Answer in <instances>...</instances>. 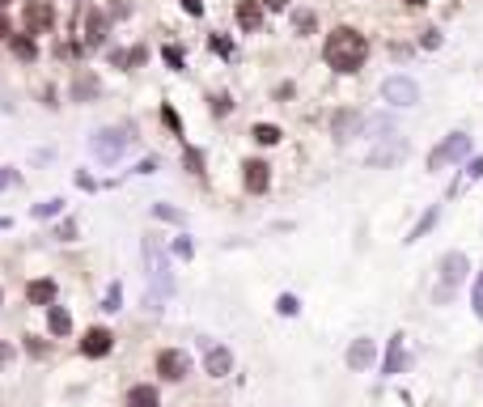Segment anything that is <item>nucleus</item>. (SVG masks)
Instances as JSON below:
<instances>
[{
  "label": "nucleus",
  "instance_id": "nucleus-1",
  "mask_svg": "<svg viewBox=\"0 0 483 407\" xmlns=\"http://www.w3.org/2000/svg\"><path fill=\"white\" fill-rule=\"evenodd\" d=\"M322 60L326 68H335V72H361L365 60H369V38L361 30H352V25H335V30L326 34L322 43Z\"/></svg>",
  "mask_w": 483,
  "mask_h": 407
},
{
  "label": "nucleus",
  "instance_id": "nucleus-2",
  "mask_svg": "<svg viewBox=\"0 0 483 407\" xmlns=\"http://www.w3.org/2000/svg\"><path fill=\"white\" fill-rule=\"evenodd\" d=\"M144 272H148V310H161V301L174 297V272L166 259V246L157 238H144Z\"/></svg>",
  "mask_w": 483,
  "mask_h": 407
},
{
  "label": "nucleus",
  "instance_id": "nucleus-3",
  "mask_svg": "<svg viewBox=\"0 0 483 407\" xmlns=\"http://www.w3.org/2000/svg\"><path fill=\"white\" fill-rule=\"evenodd\" d=\"M467 276H471V259L462 250H449V254H441V263H437V305H445L458 289L467 285Z\"/></svg>",
  "mask_w": 483,
  "mask_h": 407
},
{
  "label": "nucleus",
  "instance_id": "nucleus-4",
  "mask_svg": "<svg viewBox=\"0 0 483 407\" xmlns=\"http://www.w3.org/2000/svg\"><path fill=\"white\" fill-rule=\"evenodd\" d=\"M127 148H132V136H127L123 127H102V132L89 136V153H93L102 166H115Z\"/></svg>",
  "mask_w": 483,
  "mask_h": 407
},
{
  "label": "nucleus",
  "instance_id": "nucleus-5",
  "mask_svg": "<svg viewBox=\"0 0 483 407\" xmlns=\"http://www.w3.org/2000/svg\"><path fill=\"white\" fill-rule=\"evenodd\" d=\"M471 157V136L467 132H449L437 148L428 153V170H445V166H458Z\"/></svg>",
  "mask_w": 483,
  "mask_h": 407
},
{
  "label": "nucleus",
  "instance_id": "nucleus-6",
  "mask_svg": "<svg viewBox=\"0 0 483 407\" xmlns=\"http://www.w3.org/2000/svg\"><path fill=\"white\" fill-rule=\"evenodd\" d=\"M381 102L394 107V111H407V107H416V102H420V85L407 72H394V76L381 81Z\"/></svg>",
  "mask_w": 483,
  "mask_h": 407
},
{
  "label": "nucleus",
  "instance_id": "nucleus-7",
  "mask_svg": "<svg viewBox=\"0 0 483 407\" xmlns=\"http://www.w3.org/2000/svg\"><path fill=\"white\" fill-rule=\"evenodd\" d=\"M407 148H412V144L390 132V136H381V140L369 148V166H373V170H390V166H398V162L407 157Z\"/></svg>",
  "mask_w": 483,
  "mask_h": 407
},
{
  "label": "nucleus",
  "instance_id": "nucleus-8",
  "mask_svg": "<svg viewBox=\"0 0 483 407\" xmlns=\"http://www.w3.org/2000/svg\"><path fill=\"white\" fill-rule=\"evenodd\" d=\"M199 348H203V373H208V377H229V373H234V352H229L225 344L199 340Z\"/></svg>",
  "mask_w": 483,
  "mask_h": 407
},
{
  "label": "nucleus",
  "instance_id": "nucleus-9",
  "mask_svg": "<svg viewBox=\"0 0 483 407\" xmlns=\"http://www.w3.org/2000/svg\"><path fill=\"white\" fill-rule=\"evenodd\" d=\"M157 373H161L166 382H183V377L191 373V356H187V352H178V348L157 352Z\"/></svg>",
  "mask_w": 483,
  "mask_h": 407
},
{
  "label": "nucleus",
  "instance_id": "nucleus-10",
  "mask_svg": "<svg viewBox=\"0 0 483 407\" xmlns=\"http://www.w3.org/2000/svg\"><path fill=\"white\" fill-rule=\"evenodd\" d=\"M242 183H246L250 195H267V187H271V166H267L263 157H250V162L242 166Z\"/></svg>",
  "mask_w": 483,
  "mask_h": 407
},
{
  "label": "nucleus",
  "instance_id": "nucleus-11",
  "mask_svg": "<svg viewBox=\"0 0 483 407\" xmlns=\"http://www.w3.org/2000/svg\"><path fill=\"white\" fill-rule=\"evenodd\" d=\"M365 132V115L361 111H335V119H330V136L335 140H352Z\"/></svg>",
  "mask_w": 483,
  "mask_h": 407
},
{
  "label": "nucleus",
  "instance_id": "nucleus-12",
  "mask_svg": "<svg viewBox=\"0 0 483 407\" xmlns=\"http://www.w3.org/2000/svg\"><path fill=\"white\" fill-rule=\"evenodd\" d=\"M51 21H56V13H51L47 0H30L25 5V34H47Z\"/></svg>",
  "mask_w": 483,
  "mask_h": 407
},
{
  "label": "nucleus",
  "instance_id": "nucleus-13",
  "mask_svg": "<svg viewBox=\"0 0 483 407\" xmlns=\"http://www.w3.org/2000/svg\"><path fill=\"white\" fill-rule=\"evenodd\" d=\"M111 348H115V336L106 327H89L81 336V352L85 356H111Z\"/></svg>",
  "mask_w": 483,
  "mask_h": 407
},
{
  "label": "nucleus",
  "instance_id": "nucleus-14",
  "mask_svg": "<svg viewBox=\"0 0 483 407\" xmlns=\"http://www.w3.org/2000/svg\"><path fill=\"white\" fill-rule=\"evenodd\" d=\"M56 297H60V285H56L51 276L30 280V285H25V301H30V305H43V310H47V305H56Z\"/></svg>",
  "mask_w": 483,
  "mask_h": 407
},
{
  "label": "nucleus",
  "instance_id": "nucleus-15",
  "mask_svg": "<svg viewBox=\"0 0 483 407\" xmlns=\"http://www.w3.org/2000/svg\"><path fill=\"white\" fill-rule=\"evenodd\" d=\"M98 94H102V81L89 68H76V76H72V102H93Z\"/></svg>",
  "mask_w": 483,
  "mask_h": 407
},
{
  "label": "nucleus",
  "instance_id": "nucleus-16",
  "mask_svg": "<svg viewBox=\"0 0 483 407\" xmlns=\"http://www.w3.org/2000/svg\"><path fill=\"white\" fill-rule=\"evenodd\" d=\"M373 356H377L373 340H352V344H348V369H352V373H365V369L373 365Z\"/></svg>",
  "mask_w": 483,
  "mask_h": 407
},
{
  "label": "nucleus",
  "instance_id": "nucleus-17",
  "mask_svg": "<svg viewBox=\"0 0 483 407\" xmlns=\"http://www.w3.org/2000/svg\"><path fill=\"white\" fill-rule=\"evenodd\" d=\"M106 30H111V17L89 9L85 13V47H102V43H106Z\"/></svg>",
  "mask_w": 483,
  "mask_h": 407
},
{
  "label": "nucleus",
  "instance_id": "nucleus-18",
  "mask_svg": "<svg viewBox=\"0 0 483 407\" xmlns=\"http://www.w3.org/2000/svg\"><path fill=\"white\" fill-rule=\"evenodd\" d=\"M238 25L246 34H254L263 25V0H238Z\"/></svg>",
  "mask_w": 483,
  "mask_h": 407
},
{
  "label": "nucleus",
  "instance_id": "nucleus-19",
  "mask_svg": "<svg viewBox=\"0 0 483 407\" xmlns=\"http://www.w3.org/2000/svg\"><path fill=\"white\" fill-rule=\"evenodd\" d=\"M47 331H51V336H68V331H72V314L64 310L60 301L47 305Z\"/></svg>",
  "mask_w": 483,
  "mask_h": 407
},
{
  "label": "nucleus",
  "instance_id": "nucleus-20",
  "mask_svg": "<svg viewBox=\"0 0 483 407\" xmlns=\"http://www.w3.org/2000/svg\"><path fill=\"white\" fill-rule=\"evenodd\" d=\"M403 365H407V348H403V336H390V348H386V365H381V369H386V377H394Z\"/></svg>",
  "mask_w": 483,
  "mask_h": 407
},
{
  "label": "nucleus",
  "instance_id": "nucleus-21",
  "mask_svg": "<svg viewBox=\"0 0 483 407\" xmlns=\"http://www.w3.org/2000/svg\"><path fill=\"white\" fill-rule=\"evenodd\" d=\"M437 221H441V204H432V208L416 221V229H412V234H407V242H420L424 234H432V229H437Z\"/></svg>",
  "mask_w": 483,
  "mask_h": 407
},
{
  "label": "nucleus",
  "instance_id": "nucleus-22",
  "mask_svg": "<svg viewBox=\"0 0 483 407\" xmlns=\"http://www.w3.org/2000/svg\"><path fill=\"white\" fill-rule=\"evenodd\" d=\"M127 407H161L157 386H132L127 390Z\"/></svg>",
  "mask_w": 483,
  "mask_h": 407
},
{
  "label": "nucleus",
  "instance_id": "nucleus-23",
  "mask_svg": "<svg viewBox=\"0 0 483 407\" xmlns=\"http://www.w3.org/2000/svg\"><path fill=\"white\" fill-rule=\"evenodd\" d=\"M9 43H13V56H17L21 64H30V60H38V43H34V34H30V38H25V34H13Z\"/></svg>",
  "mask_w": 483,
  "mask_h": 407
},
{
  "label": "nucleus",
  "instance_id": "nucleus-24",
  "mask_svg": "<svg viewBox=\"0 0 483 407\" xmlns=\"http://www.w3.org/2000/svg\"><path fill=\"white\" fill-rule=\"evenodd\" d=\"M280 136H284V132H280L276 123H254L250 127V140L254 144H280Z\"/></svg>",
  "mask_w": 483,
  "mask_h": 407
},
{
  "label": "nucleus",
  "instance_id": "nucleus-25",
  "mask_svg": "<svg viewBox=\"0 0 483 407\" xmlns=\"http://www.w3.org/2000/svg\"><path fill=\"white\" fill-rule=\"evenodd\" d=\"M64 212V199L56 195V199H43V204H34V212L30 217H38V221H51V217H60Z\"/></svg>",
  "mask_w": 483,
  "mask_h": 407
},
{
  "label": "nucleus",
  "instance_id": "nucleus-26",
  "mask_svg": "<svg viewBox=\"0 0 483 407\" xmlns=\"http://www.w3.org/2000/svg\"><path fill=\"white\" fill-rule=\"evenodd\" d=\"M102 310H106V314H119L123 310V285H119V280L106 289V297H102Z\"/></svg>",
  "mask_w": 483,
  "mask_h": 407
},
{
  "label": "nucleus",
  "instance_id": "nucleus-27",
  "mask_svg": "<svg viewBox=\"0 0 483 407\" xmlns=\"http://www.w3.org/2000/svg\"><path fill=\"white\" fill-rule=\"evenodd\" d=\"M119 68H136V64H144V47H132V51H115L111 56Z\"/></svg>",
  "mask_w": 483,
  "mask_h": 407
},
{
  "label": "nucleus",
  "instance_id": "nucleus-28",
  "mask_svg": "<svg viewBox=\"0 0 483 407\" xmlns=\"http://www.w3.org/2000/svg\"><path fill=\"white\" fill-rule=\"evenodd\" d=\"M293 25H297V34H314V25H318L314 9H297L293 13Z\"/></svg>",
  "mask_w": 483,
  "mask_h": 407
},
{
  "label": "nucleus",
  "instance_id": "nucleus-29",
  "mask_svg": "<svg viewBox=\"0 0 483 407\" xmlns=\"http://www.w3.org/2000/svg\"><path fill=\"white\" fill-rule=\"evenodd\" d=\"M276 310L284 314V318H293V314H301V301L293 297V293H280V301H276Z\"/></svg>",
  "mask_w": 483,
  "mask_h": 407
},
{
  "label": "nucleus",
  "instance_id": "nucleus-30",
  "mask_svg": "<svg viewBox=\"0 0 483 407\" xmlns=\"http://www.w3.org/2000/svg\"><path fill=\"white\" fill-rule=\"evenodd\" d=\"M153 217H161V221H170V225H183V221H187V212L166 208V204H153Z\"/></svg>",
  "mask_w": 483,
  "mask_h": 407
},
{
  "label": "nucleus",
  "instance_id": "nucleus-31",
  "mask_svg": "<svg viewBox=\"0 0 483 407\" xmlns=\"http://www.w3.org/2000/svg\"><path fill=\"white\" fill-rule=\"evenodd\" d=\"M183 166H187L191 174H203V153H199V148H187V153H183Z\"/></svg>",
  "mask_w": 483,
  "mask_h": 407
},
{
  "label": "nucleus",
  "instance_id": "nucleus-32",
  "mask_svg": "<svg viewBox=\"0 0 483 407\" xmlns=\"http://www.w3.org/2000/svg\"><path fill=\"white\" fill-rule=\"evenodd\" d=\"M161 123H170V132H174V136H183V119H178V111H174V107H161Z\"/></svg>",
  "mask_w": 483,
  "mask_h": 407
},
{
  "label": "nucleus",
  "instance_id": "nucleus-33",
  "mask_svg": "<svg viewBox=\"0 0 483 407\" xmlns=\"http://www.w3.org/2000/svg\"><path fill=\"white\" fill-rule=\"evenodd\" d=\"M56 238L60 242H76V221H60L56 225Z\"/></svg>",
  "mask_w": 483,
  "mask_h": 407
},
{
  "label": "nucleus",
  "instance_id": "nucleus-34",
  "mask_svg": "<svg viewBox=\"0 0 483 407\" xmlns=\"http://www.w3.org/2000/svg\"><path fill=\"white\" fill-rule=\"evenodd\" d=\"M174 254H178V259H191V254H195L191 238H178V242H174Z\"/></svg>",
  "mask_w": 483,
  "mask_h": 407
},
{
  "label": "nucleus",
  "instance_id": "nucleus-35",
  "mask_svg": "<svg viewBox=\"0 0 483 407\" xmlns=\"http://www.w3.org/2000/svg\"><path fill=\"white\" fill-rule=\"evenodd\" d=\"M467 178H471V183H475V178H483V157H471L467 162Z\"/></svg>",
  "mask_w": 483,
  "mask_h": 407
},
{
  "label": "nucleus",
  "instance_id": "nucleus-36",
  "mask_svg": "<svg viewBox=\"0 0 483 407\" xmlns=\"http://www.w3.org/2000/svg\"><path fill=\"white\" fill-rule=\"evenodd\" d=\"M212 51H216V56H225V60H229V56H234V47H229V38H221V34L212 38Z\"/></svg>",
  "mask_w": 483,
  "mask_h": 407
},
{
  "label": "nucleus",
  "instance_id": "nucleus-37",
  "mask_svg": "<svg viewBox=\"0 0 483 407\" xmlns=\"http://www.w3.org/2000/svg\"><path fill=\"white\" fill-rule=\"evenodd\" d=\"M25 352H34V356H47V344L34 340V336H25Z\"/></svg>",
  "mask_w": 483,
  "mask_h": 407
},
{
  "label": "nucleus",
  "instance_id": "nucleus-38",
  "mask_svg": "<svg viewBox=\"0 0 483 407\" xmlns=\"http://www.w3.org/2000/svg\"><path fill=\"white\" fill-rule=\"evenodd\" d=\"M166 64H170V68H183V51H178V47H166Z\"/></svg>",
  "mask_w": 483,
  "mask_h": 407
},
{
  "label": "nucleus",
  "instance_id": "nucleus-39",
  "mask_svg": "<svg viewBox=\"0 0 483 407\" xmlns=\"http://www.w3.org/2000/svg\"><path fill=\"white\" fill-rule=\"evenodd\" d=\"M420 43H424L428 51H432V47H441V30H424V38H420Z\"/></svg>",
  "mask_w": 483,
  "mask_h": 407
},
{
  "label": "nucleus",
  "instance_id": "nucleus-40",
  "mask_svg": "<svg viewBox=\"0 0 483 407\" xmlns=\"http://www.w3.org/2000/svg\"><path fill=\"white\" fill-rule=\"evenodd\" d=\"M212 115H229V98H225V94L212 98Z\"/></svg>",
  "mask_w": 483,
  "mask_h": 407
},
{
  "label": "nucleus",
  "instance_id": "nucleus-41",
  "mask_svg": "<svg viewBox=\"0 0 483 407\" xmlns=\"http://www.w3.org/2000/svg\"><path fill=\"white\" fill-rule=\"evenodd\" d=\"M9 365H13V348L0 344V369H9Z\"/></svg>",
  "mask_w": 483,
  "mask_h": 407
},
{
  "label": "nucleus",
  "instance_id": "nucleus-42",
  "mask_svg": "<svg viewBox=\"0 0 483 407\" xmlns=\"http://www.w3.org/2000/svg\"><path fill=\"white\" fill-rule=\"evenodd\" d=\"M475 318H483V280L475 285Z\"/></svg>",
  "mask_w": 483,
  "mask_h": 407
},
{
  "label": "nucleus",
  "instance_id": "nucleus-43",
  "mask_svg": "<svg viewBox=\"0 0 483 407\" xmlns=\"http://www.w3.org/2000/svg\"><path fill=\"white\" fill-rule=\"evenodd\" d=\"M183 9H187L191 17H199V13H203V0H183Z\"/></svg>",
  "mask_w": 483,
  "mask_h": 407
},
{
  "label": "nucleus",
  "instance_id": "nucleus-44",
  "mask_svg": "<svg viewBox=\"0 0 483 407\" xmlns=\"http://www.w3.org/2000/svg\"><path fill=\"white\" fill-rule=\"evenodd\" d=\"M0 38H13V25H9V17H5V9H0Z\"/></svg>",
  "mask_w": 483,
  "mask_h": 407
},
{
  "label": "nucleus",
  "instance_id": "nucleus-45",
  "mask_svg": "<svg viewBox=\"0 0 483 407\" xmlns=\"http://www.w3.org/2000/svg\"><path fill=\"white\" fill-rule=\"evenodd\" d=\"M263 9H271V13H284V9H289V0H263Z\"/></svg>",
  "mask_w": 483,
  "mask_h": 407
},
{
  "label": "nucleus",
  "instance_id": "nucleus-46",
  "mask_svg": "<svg viewBox=\"0 0 483 407\" xmlns=\"http://www.w3.org/2000/svg\"><path fill=\"white\" fill-rule=\"evenodd\" d=\"M9 183H13V170H9V166H0V191H5Z\"/></svg>",
  "mask_w": 483,
  "mask_h": 407
},
{
  "label": "nucleus",
  "instance_id": "nucleus-47",
  "mask_svg": "<svg viewBox=\"0 0 483 407\" xmlns=\"http://www.w3.org/2000/svg\"><path fill=\"white\" fill-rule=\"evenodd\" d=\"M403 5H412V9H424V5H428V0H403Z\"/></svg>",
  "mask_w": 483,
  "mask_h": 407
},
{
  "label": "nucleus",
  "instance_id": "nucleus-48",
  "mask_svg": "<svg viewBox=\"0 0 483 407\" xmlns=\"http://www.w3.org/2000/svg\"><path fill=\"white\" fill-rule=\"evenodd\" d=\"M9 5H13V0H0V9H9Z\"/></svg>",
  "mask_w": 483,
  "mask_h": 407
},
{
  "label": "nucleus",
  "instance_id": "nucleus-49",
  "mask_svg": "<svg viewBox=\"0 0 483 407\" xmlns=\"http://www.w3.org/2000/svg\"><path fill=\"white\" fill-rule=\"evenodd\" d=\"M0 301H5V293H0Z\"/></svg>",
  "mask_w": 483,
  "mask_h": 407
}]
</instances>
